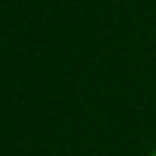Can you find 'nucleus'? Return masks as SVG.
I'll list each match as a JSON object with an SVG mask.
<instances>
[{
    "label": "nucleus",
    "mask_w": 156,
    "mask_h": 156,
    "mask_svg": "<svg viewBox=\"0 0 156 156\" xmlns=\"http://www.w3.org/2000/svg\"><path fill=\"white\" fill-rule=\"evenodd\" d=\"M148 156H156V148H154V151H151V154H148Z\"/></svg>",
    "instance_id": "1"
}]
</instances>
